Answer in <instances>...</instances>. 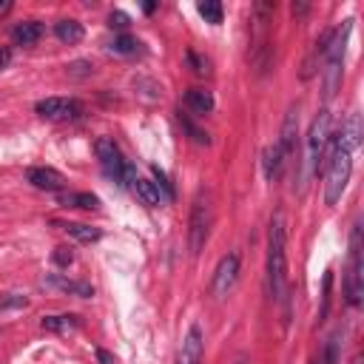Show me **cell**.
<instances>
[{
    "label": "cell",
    "mask_w": 364,
    "mask_h": 364,
    "mask_svg": "<svg viewBox=\"0 0 364 364\" xmlns=\"http://www.w3.org/2000/svg\"><path fill=\"white\" fill-rule=\"evenodd\" d=\"M284 162H287V159H284V154H282L279 142H273V145H267V148L262 151V171H264L267 182H276V179H279V173H282Z\"/></svg>",
    "instance_id": "obj_14"
},
{
    "label": "cell",
    "mask_w": 364,
    "mask_h": 364,
    "mask_svg": "<svg viewBox=\"0 0 364 364\" xmlns=\"http://www.w3.org/2000/svg\"><path fill=\"white\" fill-rule=\"evenodd\" d=\"M202 355H205V336H202V327L193 321L182 338L176 364H202Z\"/></svg>",
    "instance_id": "obj_10"
},
{
    "label": "cell",
    "mask_w": 364,
    "mask_h": 364,
    "mask_svg": "<svg viewBox=\"0 0 364 364\" xmlns=\"http://www.w3.org/2000/svg\"><path fill=\"white\" fill-rule=\"evenodd\" d=\"M57 202L63 208H80V210H100V196L88 193V191H77V193H60Z\"/></svg>",
    "instance_id": "obj_19"
},
{
    "label": "cell",
    "mask_w": 364,
    "mask_h": 364,
    "mask_svg": "<svg viewBox=\"0 0 364 364\" xmlns=\"http://www.w3.org/2000/svg\"><path fill=\"white\" fill-rule=\"evenodd\" d=\"M26 182L34 185L37 191H51V193H57V191L65 188V176H63L57 168H48V165H34V168H28V171H26Z\"/></svg>",
    "instance_id": "obj_11"
},
{
    "label": "cell",
    "mask_w": 364,
    "mask_h": 364,
    "mask_svg": "<svg viewBox=\"0 0 364 364\" xmlns=\"http://www.w3.org/2000/svg\"><path fill=\"white\" fill-rule=\"evenodd\" d=\"M139 40L136 37H131V34H117L111 43H108V51H114V54H136L139 51Z\"/></svg>",
    "instance_id": "obj_23"
},
{
    "label": "cell",
    "mask_w": 364,
    "mask_h": 364,
    "mask_svg": "<svg viewBox=\"0 0 364 364\" xmlns=\"http://www.w3.org/2000/svg\"><path fill=\"white\" fill-rule=\"evenodd\" d=\"M327 142H330V111L321 108L316 114V119L310 122V131H307V142H304V168H301V176H299V185L304 188L310 176H316L324 165V151H327Z\"/></svg>",
    "instance_id": "obj_4"
},
{
    "label": "cell",
    "mask_w": 364,
    "mask_h": 364,
    "mask_svg": "<svg viewBox=\"0 0 364 364\" xmlns=\"http://www.w3.org/2000/svg\"><path fill=\"white\" fill-rule=\"evenodd\" d=\"M94 151H97V159H100L102 173H105L108 179H114V182H122L125 159H122V154H119L117 142H114L111 136H100V139H97V145H94Z\"/></svg>",
    "instance_id": "obj_8"
},
{
    "label": "cell",
    "mask_w": 364,
    "mask_h": 364,
    "mask_svg": "<svg viewBox=\"0 0 364 364\" xmlns=\"http://www.w3.org/2000/svg\"><path fill=\"white\" fill-rule=\"evenodd\" d=\"M65 71H68V77H91L94 74V65L88 63V60H74V63H68L65 65Z\"/></svg>",
    "instance_id": "obj_27"
},
{
    "label": "cell",
    "mask_w": 364,
    "mask_h": 364,
    "mask_svg": "<svg viewBox=\"0 0 364 364\" xmlns=\"http://www.w3.org/2000/svg\"><path fill=\"white\" fill-rule=\"evenodd\" d=\"M151 173H154V185H156V191L162 193V202H165V205H168V202H173V185L168 182L165 171H162V168H156V165H151Z\"/></svg>",
    "instance_id": "obj_24"
},
{
    "label": "cell",
    "mask_w": 364,
    "mask_h": 364,
    "mask_svg": "<svg viewBox=\"0 0 364 364\" xmlns=\"http://www.w3.org/2000/svg\"><path fill=\"white\" fill-rule=\"evenodd\" d=\"M26 304H28V299L26 296H14V293L0 299V310H6V307H26Z\"/></svg>",
    "instance_id": "obj_32"
},
{
    "label": "cell",
    "mask_w": 364,
    "mask_h": 364,
    "mask_svg": "<svg viewBox=\"0 0 364 364\" xmlns=\"http://www.w3.org/2000/svg\"><path fill=\"white\" fill-rule=\"evenodd\" d=\"M324 202L327 205H336L344 191H347V182H350V173H353V151L344 145V139L338 134L330 136L327 142V151H324Z\"/></svg>",
    "instance_id": "obj_1"
},
{
    "label": "cell",
    "mask_w": 364,
    "mask_h": 364,
    "mask_svg": "<svg viewBox=\"0 0 364 364\" xmlns=\"http://www.w3.org/2000/svg\"><path fill=\"white\" fill-rule=\"evenodd\" d=\"M210 222H213V208H210V193L202 188L196 191L193 196V205H191V219H188V245H191V253L199 256L208 236H210Z\"/></svg>",
    "instance_id": "obj_5"
},
{
    "label": "cell",
    "mask_w": 364,
    "mask_h": 364,
    "mask_svg": "<svg viewBox=\"0 0 364 364\" xmlns=\"http://www.w3.org/2000/svg\"><path fill=\"white\" fill-rule=\"evenodd\" d=\"M154 9H156V3H145V6H142V11H145V14H151Z\"/></svg>",
    "instance_id": "obj_37"
},
{
    "label": "cell",
    "mask_w": 364,
    "mask_h": 364,
    "mask_svg": "<svg viewBox=\"0 0 364 364\" xmlns=\"http://www.w3.org/2000/svg\"><path fill=\"white\" fill-rule=\"evenodd\" d=\"M185 60L191 63V68H193V74H208V60H202V57H196L193 51H188V54H185Z\"/></svg>",
    "instance_id": "obj_31"
},
{
    "label": "cell",
    "mask_w": 364,
    "mask_h": 364,
    "mask_svg": "<svg viewBox=\"0 0 364 364\" xmlns=\"http://www.w3.org/2000/svg\"><path fill=\"white\" fill-rule=\"evenodd\" d=\"M296 136H299V108L290 105L287 114H284L282 131H279V148H282L284 159H290L296 154Z\"/></svg>",
    "instance_id": "obj_12"
},
{
    "label": "cell",
    "mask_w": 364,
    "mask_h": 364,
    "mask_svg": "<svg viewBox=\"0 0 364 364\" xmlns=\"http://www.w3.org/2000/svg\"><path fill=\"white\" fill-rule=\"evenodd\" d=\"M131 191H134L136 199H139L142 205H148V208H159V205H165V202H162V193H159L156 185H154V179H139V176H136V182L131 185Z\"/></svg>",
    "instance_id": "obj_21"
},
{
    "label": "cell",
    "mask_w": 364,
    "mask_h": 364,
    "mask_svg": "<svg viewBox=\"0 0 364 364\" xmlns=\"http://www.w3.org/2000/svg\"><path fill=\"white\" fill-rule=\"evenodd\" d=\"M97 358H100V364H117V361H114V355H108L105 350H97Z\"/></svg>",
    "instance_id": "obj_34"
},
{
    "label": "cell",
    "mask_w": 364,
    "mask_h": 364,
    "mask_svg": "<svg viewBox=\"0 0 364 364\" xmlns=\"http://www.w3.org/2000/svg\"><path fill=\"white\" fill-rule=\"evenodd\" d=\"M34 111H37V117L51 119V122H68V119L82 117L85 108L74 97H46V100H37Z\"/></svg>",
    "instance_id": "obj_7"
},
{
    "label": "cell",
    "mask_w": 364,
    "mask_h": 364,
    "mask_svg": "<svg viewBox=\"0 0 364 364\" xmlns=\"http://www.w3.org/2000/svg\"><path fill=\"white\" fill-rule=\"evenodd\" d=\"M11 11V0H0V17Z\"/></svg>",
    "instance_id": "obj_35"
},
{
    "label": "cell",
    "mask_w": 364,
    "mask_h": 364,
    "mask_svg": "<svg viewBox=\"0 0 364 364\" xmlns=\"http://www.w3.org/2000/svg\"><path fill=\"white\" fill-rule=\"evenodd\" d=\"M57 228H63L71 239H77V242H82V245H94V242H100V236H102V230L100 228H91V225H82V222H54Z\"/></svg>",
    "instance_id": "obj_17"
},
{
    "label": "cell",
    "mask_w": 364,
    "mask_h": 364,
    "mask_svg": "<svg viewBox=\"0 0 364 364\" xmlns=\"http://www.w3.org/2000/svg\"><path fill=\"white\" fill-rule=\"evenodd\" d=\"M338 136L344 139V145H347L350 151H355V148H358V142H361V119H358V114H350V117L341 122Z\"/></svg>",
    "instance_id": "obj_22"
},
{
    "label": "cell",
    "mask_w": 364,
    "mask_h": 364,
    "mask_svg": "<svg viewBox=\"0 0 364 364\" xmlns=\"http://www.w3.org/2000/svg\"><path fill=\"white\" fill-rule=\"evenodd\" d=\"M350 31H353V20H344L338 28L330 31V40H327V48H324V57H321V77H324V100H330L338 85H341V74H344V54H347V40H350Z\"/></svg>",
    "instance_id": "obj_3"
},
{
    "label": "cell",
    "mask_w": 364,
    "mask_h": 364,
    "mask_svg": "<svg viewBox=\"0 0 364 364\" xmlns=\"http://www.w3.org/2000/svg\"><path fill=\"white\" fill-rule=\"evenodd\" d=\"M304 11H307L304 3H293V14H304Z\"/></svg>",
    "instance_id": "obj_36"
},
{
    "label": "cell",
    "mask_w": 364,
    "mask_h": 364,
    "mask_svg": "<svg viewBox=\"0 0 364 364\" xmlns=\"http://www.w3.org/2000/svg\"><path fill=\"white\" fill-rule=\"evenodd\" d=\"M236 279H239V256H236V253H228V256L219 259V264H216V270H213V282H210L213 296H216V299H225V296L233 290Z\"/></svg>",
    "instance_id": "obj_9"
},
{
    "label": "cell",
    "mask_w": 364,
    "mask_h": 364,
    "mask_svg": "<svg viewBox=\"0 0 364 364\" xmlns=\"http://www.w3.org/2000/svg\"><path fill=\"white\" fill-rule=\"evenodd\" d=\"M196 9H199V14L205 17V23H210V26H219V23H222V3L205 0V3H199Z\"/></svg>",
    "instance_id": "obj_26"
},
{
    "label": "cell",
    "mask_w": 364,
    "mask_h": 364,
    "mask_svg": "<svg viewBox=\"0 0 364 364\" xmlns=\"http://www.w3.org/2000/svg\"><path fill=\"white\" fill-rule=\"evenodd\" d=\"M43 37V23L40 20H23L11 28V40L17 46H34Z\"/></svg>",
    "instance_id": "obj_15"
},
{
    "label": "cell",
    "mask_w": 364,
    "mask_h": 364,
    "mask_svg": "<svg viewBox=\"0 0 364 364\" xmlns=\"http://www.w3.org/2000/svg\"><path fill=\"white\" fill-rule=\"evenodd\" d=\"M185 105H188L193 114H210L216 102H213V94H210L208 88L193 85V88H188V91H185Z\"/></svg>",
    "instance_id": "obj_16"
},
{
    "label": "cell",
    "mask_w": 364,
    "mask_h": 364,
    "mask_svg": "<svg viewBox=\"0 0 364 364\" xmlns=\"http://www.w3.org/2000/svg\"><path fill=\"white\" fill-rule=\"evenodd\" d=\"M330 299H333V270H327L324 279H321V307H318V321L327 318V313H330Z\"/></svg>",
    "instance_id": "obj_25"
},
{
    "label": "cell",
    "mask_w": 364,
    "mask_h": 364,
    "mask_svg": "<svg viewBox=\"0 0 364 364\" xmlns=\"http://www.w3.org/2000/svg\"><path fill=\"white\" fill-rule=\"evenodd\" d=\"M9 63H11V51H9V48H0V71H3Z\"/></svg>",
    "instance_id": "obj_33"
},
{
    "label": "cell",
    "mask_w": 364,
    "mask_h": 364,
    "mask_svg": "<svg viewBox=\"0 0 364 364\" xmlns=\"http://www.w3.org/2000/svg\"><path fill=\"white\" fill-rule=\"evenodd\" d=\"M267 287L273 299H284L287 290V230L282 213L270 219L267 230Z\"/></svg>",
    "instance_id": "obj_2"
},
{
    "label": "cell",
    "mask_w": 364,
    "mask_h": 364,
    "mask_svg": "<svg viewBox=\"0 0 364 364\" xmlns=\"http://www.w3.org/2000/svg\"><path fill=\"white\" fill-rule=\"evenodd\" d=\"M43 282H46L48 287H57V290H63V293H71V296H77V299H94V287H91L88 282L65 279L63 273H51V276H46Z\"/></svg>",
    "instance_id": "obj_13"
},
{
    "label": "cell",
    "mask_w": 364,
    "mask_h": 364,
    "mask_svg": "<svg viewBox=\"0 0 364 364\" xmlns=\"http://www.w3.org/2000/svg\"><path fill=\"white\" fill-rule=\"evenodd\" d=\"M51 262H54L57 267H68V264L74 262V250H71V247H65V245H60V247H54Z\"/></svg>",
    "instance_id": "obj_29"
},
{
    "label": "cell",
    "mask_w": 364,
    "mask_h": 364,
    "mask_svg": "<svg viewBox=\"0 0 364 364\" xmlns=\"http://www.w3.org/2000/svg\"><path fill=\"white\" fill-rule=\"evenodd\" d=\"M179 122H182V128L191 134V139H193V142H199V145H208V142H210V139H208V134H205V131H199V128H196L185 114H179Z\"/></svg>",
    "instance_id": "obj_28"
},
{
    "label": "cell",
    "mask_w": 364,
    "mask_h": 364,
    "mask_svg": "<svg viewBox=\"0 0 364 364\" xmlns=\"http://www.w3.org/2000/svg\"><path fill=\"white\" fill-rule=\"evenodd\" d=\"M40 327H43L46 333H68V330H77V327H80V316H74V313L43 316V318H40Z\"/></svg>",
    "instance_id": "obj_18"
},
{
    "label": "cell",
    "mask_w": 364,
    "mask_h": 364,
    "mask_svg": "<svg viewBox=\"0 0 364 364\" xmlns=\"http://www.w3.org/2000/svg\"><path fill=\"white\" fill-rule=\"evenodd\" d=\"M108 26H111V28H117V31H122V34H125V28H128V26H131V17H128V14H125V11H111V14H108Z\"/></svg>",
    "instance_id": "obj_30"
},
{
    "label": "cell",
    "mask_w": 364,
    "mask_h": 364,
    "mask_svg": "<svg viewBox=\"0 0 364 364\" xmlns=\"http://www.w3.org/2000/svg\"><path fill=\"white\" fill-rule=\"evenodd\" d=\"M364 296L361 282V225H353L350 230V256H347V276H344V299L350 307H358Z\"/></svg>",
    "instance_id": "obj_6"
},
{
    "label": "cell",
    "mask_w": 364,
    "mask_h": 364,
    "mask_svg": "<svg viewBox=\"0 0 364 364\" xmlns=\"http://www.w3.org/2000/svg\"><path fill=\"white\" fill-rule=\"evenodd\" d=\"M54 37L65 46H77L85 37V31H82V23H77V20H57L54 23Z\"/></svg>",
    "instance_id": "obj_20"
}]
</instances>
